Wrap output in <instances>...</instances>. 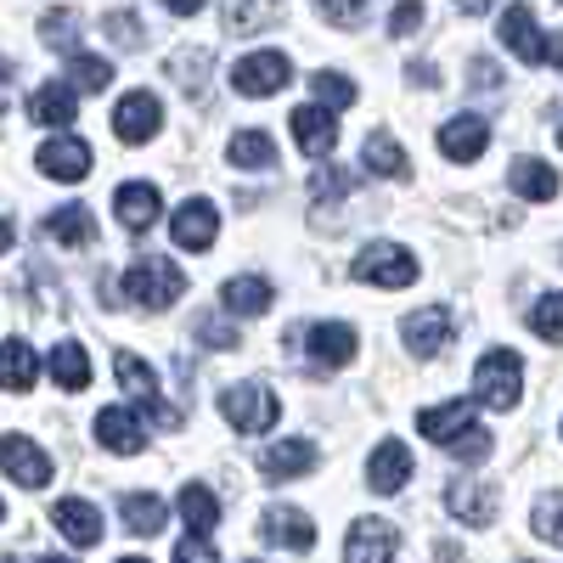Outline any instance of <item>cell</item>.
Masks as SVG:
<instances>
[{
	"mask_svg": "<svg viewBox=\"0 0 563 563\" xmlns=\"http://www.w3.org/2000/svg\"><path fill=\"white\" fill-rule=\"evenodd\" d=\"M422 29V0H395V12H389V34L395 40H406V34H417Z\"/></svg>",
	"mask_w": 563,
	"mask_h": 563,
	"instance_id": "b9f144b4",
	"label": "cell"
},
{
	"mask_svg": "<svg viewBox=\"0 0 563 563\" xmlns=\"http://www.w3.org/2000/svg\"><path fill=\"white\" fill-rule=\"evenodd\" d=\"M249 563H260V558H249Z\"/></svg>",
	"mask_w": 563,
	"mask_h": 563,
	"instance_id": "6f0895ef",
	"label": "cell"
},
{
	"mask_svg": "<svg viewBox=\"0 0 563 563\" xmlns=\"http://www.w3.org/2000/svg\"><path fill=\"white\" fill-rule=\"evenodd\" d=\"M158 130H164V102L153 97V90H130V97L113 108V135L124 141V147H147Z\"/></svg>",
	"mask_w": 563,
	"mask_h": 563,
	"instance_id": "52a82bcc",
	"label": "cell"
},
{
	"mask_svg": "<svg viewBox=\"0 0 563 563\" xmlns=\"http://www.w3.org/2000/svg\"><path fill=\"white\" fill-rule=\"evenodd\" d=\"M169 238H175L186 254L214 249V238H220V209H214L209 198H186V203L169 214Z\"/></svg>",
	"mask_w": 563,
	"mask_h": 563,
	"instance_id": "8fae6325",
	"label": "cell"
},
{
	"mask_svg": "<svg viewBox=\"0 0 563 563\" xmlns=\"http://www.w3.org/2000/svg\"><path fill=\"white\" fill-rule=\"evenodd\" d=\"M186 294V271L175 265V260H164V254H153V260H135L130 271H124V299L130 305H141V310H169L175 299Z\"/></svg>",
	"mask_w": 563,
	"mask_h": 563,
	"instance_id": "6da1fadb",
	"label": "cell"
},
{
	"mask_svg": "<svg viewBox=\"0 0 563 563\" xmlns=\"http://www.w3.org/2000/svg\"><path fill=\"white\" fill-rule=\"evenodd\" d=\"M558 147H563V124H558Z\"/></svg>",
	"mask_w": 563,
	"mask_h": 563,
	"instance_id": "11a10c76",
	"label": "cell"
},
{
	"mask_svg": "<svg viewBox=\"0 0 563 563\" xmlns=\"http://www.w3.org/2000/svg\"><path fill=\"white\" fill-rule=\"evenodd\" d=\"M175 512L192 525V536H214V525H220V501H214L209 485H186V490L175 496Z\"/></svg>",
	"mask_w": 563,
	"mask_h": 563,
	"instance_id": "836d02e7",
	"label": "cell"
},
{
	"mask_svg": "<svg viewBox=\"0 0 563 563\" xmlns=\"http://www.w3.org/2000/svg\"><path fill=\"white\" fill-rule=\"evenodd\" d=\"M501 45H507V52L519 57V63H547V40H541V29H536V12L525 7V0H519V7H507V12H501Z\"/></svg>",
	"mask_w": 563,
	"mask_h": 563,
	"instance_id": "7402d4cb",
	"label": "cell"
},
{
	"mask_svg": "<svg viewBox=\"0 0 563 563\" xmlns=\"http://www.w3.org/2000/svg\"><path fill=\"white\" fill-rule=\"evenodd\" d=\"M119 563H147V558H119Z\"/></svg>",
	"mask_w": 563,
	"mask_h": 563,
	"instance_id": "db71d44e",
	"label": "cell"
},
{
	"mask_svg": "<svg viewBox=\"0 0 563 563\" xmlns=\"http://www.w3.org/2000/svg\"><path fill=\"white\" fill-rule=\"evenodd\" d=\"M113 378H119V389L141 406V411H147L153 422H164V429H169V422H175V411L164 406V395H158V378H153V366L147 361H141V355H113Z\"/></svg>",
	"mask_w": 563,
	"mask_h": 563,
	"instance_id": "ba28073f",
	"label": "cell"
},
{
	"mask_svg": "<svg viewBox=\"0 0 563 563\" xmlns=\"http://www.w3.org/2000/svg\"><path fill=\"white\" fill-rule=\"evenodd\" d=\"M474 395L490 411H512V406H519V395H525V361H519V350H485L479 366H474Z\"/></svg>",
	"mask_w": 563,
	"mask_h": 563,
	"instance_id": "7a4b0ae2",
	"label": "cell"
},
{
	"mask_svg": "<svg viewBox=\"0 0 563 563\" xmlns=\"http://www.w3.org/2000/svg\"><path fill=\"white\" fill-rule=\"evenodd\" d=\"M530 530H536L541 541L563 547V496H547V501H536V519H530Z\"/></svg>",
	"mask_w": 563,
	"mask_h": 563,
	"instance_id": "ab89813d",
	"label": "cell"
},
{
	"mask_svg": "<svg viewBox=\"0 0 563 563\" xmlns=\"http://www.w3.org/2000/svg\"><path fill=\"white\" fill-rule=\"evenodd\" d=\"M485 147H490V124H485L479 113H462V119L440 124V153H445L451 164H474Z\"/></svg>",
	"mask_w": 563,
	"mask_h": 563,
	"instance_id": "44dd1931",
	"label": "cell"
},
{
	"mask_svg": "<svg viewBox=\"0 0 563 563\" xmlns=\"http://www.w3.org/2000/svg\"><path fill=\"white\" fill-rule=\"evenodd\" d=\"M361 158H366V169L372 175H384V180H406L411 175V158H406V147H400V141L395 135H366V147H361Z\"/></svg>",
	"mask_w": 563,
	"mask_h": 563,
	"instance_id": "1f68e13d",
	"label": "cell"
},
{
	"mask_svg": "<svg viewBox=\"0 0 563 563\" xmlns=\"http://www.w3.org/2000/svg\"><path fill=\"white\" fill-rule=\"evenodd\" d=\"M220 417H225L238 434H265L271 422L282 417V406H276V395H271L265 384H231V389L220 395Z\"/></svg>",
	"mask_w": 563,
	"mask_h": 563,
	"instance_id": "277c9868",
	"label": "cell"
},
{
	"mask_svg": "<svg viewBox=\"0 0 563 563\" xmlns=\"http://www.w3.org/2000/svg\"><path fill=\"white\" fill-rule=\"evenodd\" d=\"M7 249H12V225L0 220V260H7Z\"/></svg>",
	"mask_w": 563,
	"mask_h": 563,
	"instance_id": "816d5d0a",
	"label": "cell"
},
{
	"mask_svg": "<svg viewBox=\"0 0 563 563\" xmlns=\"http://www.w3.org/2000/svg\"><path fill=\"white\" fill-rule=\"evenodd\" d=\"M445 507H451L456 525L485 530V525L496 519V490H490L485 479H451V485H445Z\"/></svg>",
	"mask_w": 563,
	"mask_h": 563,
	"instance_id": "d6986e66",
	"label": "cell"
},
{
	"mask_svg": "<svg viewBox=\"0 0 563 563\" xmlns=\"http://www.w3.org/2000/svg\"><path fill=\"white\" fill-rule=\"evenodd\" d=\"M350 355H355V327H344V321L305 327V361L316 372H339V366H350Z\"/></svg>",
	"mask_w": 563,
	"mask_h": 563,
	"instance_id": "7c38bea8",
	"label": "cell"
},
{
	"mask_svg": "<svg viewBox=\"0 0 563 563\" xmlns=\"http://www.w3.org/2000/svg\"><path fill=\"white\" fill-rule=\"evenodd\" d=\"M451 339H456V321H451V310H440V305L406 316V327H400V344H406L417 361L445 355V350H451Z\"/></svg>",
	"mask_w": 563,
	"mask_h": 563,
	"instance_id": "30bf717a",
	"label": "cell"
},
{
	"mask_svg": "<svg viewBox=\"0 0 563 563\" xmlns=\"http://www.w3.org/2000/svg\"><path fill=\"white\" fill-rule=\"evenodd\" d=\"M113 214H119L124 231H135V238H141V231H153V220L164 214V192H158L153 180H124L119 192H113Z\"/></svg>",
	"mask_w": 563,
	"mask_h": 563,
	"instance_id": "9a60e30c",
	"label": "cell"
},
{
	"mask_svg": "<svg viewBox=\"0 0 563 563\" xmlns=\"http://www.w3.org/2000/svg\"><path fill=\"white\" fill-rule=\"evenodd\" d=\"M271 282L265 276H231L225 288H220V305L231 310V316H265L271 310Z\"/></svg>",
	"mask_w": 563,
	"mask_h": 563,
	"instance_id": "4dcf8cb0",
	"label": "cell"
},
{
	"mask_svg": "<svg viewBox=\"0 0 563 563\" xmlns=\"http://www.w3.org/2000/svg\"><path fill=\"white\" fill-rule=\"evenodd\" d=\"M40 231H45L57 249H90V243H97V214H90L85 203H63V209L45 214Z\"/></svg>",
	"mask_w": 563,
	"mask_h": 563,
	"instance_id": "603a6c76",
	"label": "cell"
},
{
	"mask_svg": "<svg viewBox=\"0 0 563 563\" xmlns=\"http://www.w3.org/2000/svg\"><path fill=\"white\" fill-rule=\"evenodd\" d=\"M225 158L238 169H276V141L265 130H238V135H231V147H225Z\"/></svg>",
	"mask_w": 563,
	"mask_h": 563,
	"instance_id": "e575fe53",
	"label": "cell"
},
{
	"mask_svg": "<svg viewBox=\"0 0 563 563\" xmlns=\"http://www.w3.org/2000/svg\"><path fill=\"white\" fill-rule=\"evenodd\" d=\"M198 339H203L209 350H238V333H231L225 321H214V316H198Z\"/></svg>",
	"mask_w": 563,
	"mask_h": 563,
	"instance_id": "7bdbcfd3",
	"label": "cell"
},
{
	"mask_svg": "<svg viewBox=\"0 0 563 563\" xmlns=\"http://www.w3.org/2000/svg\"><path fill=\"white\" fill-rule=\"evenodd\" d=\"M260 541L288 547V552H310L316 547V525L305 507H265L260 512Z\"/></svg>",
	"mask_w": 563,
	"mask_h": 563,
	"instance_id": "2e32d148",
	"label": "cell"
},
{
	"mask_svg": "<svg viewBox=\"0 0 563 563\" xmlns=\"http://www.w3.org/2000/svg\"><path fill=\"white\" fill-rule=\"evenodd\" d=\"M0 474L23 490H45L52 485V456H45L29 434H0Z\"/></svg>",
	"mask_w": 563,
	"mask_h": 563,
	"instance_id": "8992f818",
	"label": "cell"
},
{
	"mask_svg": "<svg viewBox=\"0 0 563 563\" xmlns=\"http://www.w3.org/2000/svg\"><path fill=\"white\" fill-rule=\"evenodd\" d=\"M350 282H366V288H411L417 282V260L400 243H366L350 265Z\"/></svg>",
	"mask_w": 563,
	"mask_h": 563,
	"instance_id": "3957f363",
	"label": "cell"
},
{
	"mask_svg": "<svg viewBox=\"0 0 563 563\" xmlns=\"http://www.w3.org/2000/svg\"><path fill=\"white\" fill-rule=\"evenodd\" d=\"M40 563H74V558H40Z\"/></svg>",
	"mask_w": 563,
	"mask_h": 563,
	"instance_id": "f5cc1de1",
	"label": "cell"
},
{
	"mask_svg": "<svg viewBox=\"0 0 563 563\" xmlns=\"http://www.w3.org/2000/svg\"><path fill=\"white\" fill-rule=\"evenodd\" d=\"M310 97H316L321 108L344 113V108L355 102V79H344V74H333V68H321V74H310Z\"/></svg>",
	"mask_w": 563,
	"mask_h": 563,
	"instance_id": "74e56055",
	"label": "cell"
},
{
	"mask_svg": "<svg viewBox=\"0 0 563 563\" xmlns=\"http://www.w3.org/2000/svg\"><path fill=\"white\" fill-rule=\"evenodd\" d=\"M68 85L79 90V97H97V90L113 85V63L90 57V52H68Z\"/></svg>",
	"mask_w": 563,
	"mask_h": 563,
	"instance_id": "d590c367",
	"label": "cell"
},
{
	"mask_svg": "<svg viewBox=\"0 0 563 563\" xmlns=\"http://www.w3.org/2000/svg\"><path fill=\"white\" fill-rule=\"evenodd\" d=\"M164 7H169L175 18H192V12H203V0H164Z\"/></svg>",
	"mask_w": 563,
	"mask_h": 563,
	"instance_id": "7dc6e473",
	"label": "cell"
},
{
	"mask_svg": "<svg viewBox=\"0 0 563 563\" xmlns=\"http://www.w3.org/2000/svg\"><path fill=\"white\" fill-rule=\"evenodd\" d=\"M395 547H400L395 525L366 512V519H355L350 536H344V563H395Z\"/></svg>",
	"mask_w": 563,
	"mask_h": 563,
	"instance_id": "5bb4252c",
	"label": "cell"
},
{
	"mask_svg": "<svg viewBox=\"0 0 563 563\" xmlns=\"http://www.w3.org/2000/svg\"><path fill=\"white\" fill-rule=\"evenodd\" d=\"M310 192H316V203H339V198L355 192V175H350V169H321V175L310 180Z\"/></svg>",
	"mask_w": 563,
	"mask_h": 563,
	"instance_id": "60d3db41",
	"label": "cell"
},
{
	"mask_svg": "<svg viewBox=\"0 0 563 563\" xmlns=\"http://www.w3.org/2000/svg\"><path fill=\"white\" fill-rule=\"evenodd\" d=\"M108 34L119 40V45H141V23L124 12V18H108Z\"/></svg>",
	"mask_w": 563,
	"mask_h": 563,
	"instance_id": "bcb514c9",
	"label": "cell"
},
{
	"mask_svg": "<svg viewBox=\"0 0 563 563\" xmlns=\"http://www.w3.org/2000/svg\"><path fill=\"white\" fill-rule=\"evenodd\" d=\"M366 485L378 490V496L406 490L411 485V445L406 440H384L378 451H372V462H366Z\"/></svg>",
	"mask_w": 563,
	"mask_h": 563,
	"instance_id": "ffe728a7",
	"label": "cell"
},
{
	"mask_svg": "<svg viewBox=\"0 0 563 563\" xmlns=\"http://www.w3.org/2000/svg\"><path fill=\"white\" fill-rule=\"evenodd\" d=\"M175 563H220V552L209 547V536H186L175 547Z\"/></svg>",
	"mask_w": 563,
	"mask_h": 563,
	"instance_id": "ee69618b",
	"label": "cell"
},
{
	"mask_svg": "<svg viewBox=\"0 0 563 563\" xmlns=\"http://www.w3.org/2000/svg\"><path fill=\"white\" fill-rule=\"evenodd\" d=\"M220 12L225 34H260L282 23V0H220Z\"/></svg>",
	"mask_w": 563,
	"mask_h": 563,
	"instance_id": "f1b7e54d",
	"label": "cell"
},
{
	"mask_svg": "<svg viewBox=\"0 0 563 563\" xmlns=\"http://www.w3.org/2000/svg\"><path fill=\"white\" fill-rule=\"evenodd\" d=\"M507 186H512L525 203H552V198H558V169L541 164V158H512Z\"/></svg>",
	"mask_w": 563,
	"mask_h": 563,
	"instance_id": "83f0119b",
	"label": "cell"
},
{
	"mask_svg": "<svg viewBox=\"0 0 563 563\" xmlns=\"http://www.w3.org/2000/svg\"><path fill=\"white\" fill-rule=\"evenodd\" d=\"M7 85H12V63L0 57V113H7Z\"/></svg>",
	"mask_w": 563,
	"mask_h": 563,
	"instance_id": "681fc988",
	"label": "cell"
},
{
	"mask_svg": "<svg viewBox=\"0 0 563 563\" xmlns=\"http://www.w3.org/2000/svg\"><path fill=\"white\" fill-rule=\"evenodd\" d=\"M90 147H85V135H52L45 147L34 153V169L45 175V180H63V186H79L85 175H90Z\"/></svg>",
	"mask_w": 563,
	"mask_h": 563,
	"instance_id": "9c48e42d",
	"label": "cell"
},
{
	"mask_svg": "<svg viewBox=\"0 0 563 563\" xmlns=\"http://www.w3.org/2000/svg\"><path fill=\"white\" fill-rule=\"evenodd\" d=\"M316 7L327 12V18H333V23H361V12H366V0H316Z\"/></svg>",
	"mask_w": 563,
	"mask_h": 563,
	"instance_id": "f6af8a7d",
	"label": "cell"
},
{
	"mask_svg": "<svg viewBox=\"0 0 563 563\" xmlns=\"http://www.w3.org/2000/svg\"><path fill=\"white\" fill-rule=\"evenodd\" d=\"M79 90L68 85V79H52V85H40L34 97H29V119L34 124H74L79 119Z\"/></svg>",
	"mask_w": 563,
	"mask_h": 563,
	"instance_id": "d4e9b609",
	"label": "cell"
},
{
	"mask_svg": "<svg viewBox=\"0 0 563 563\" xmlns=\"http://www.w3.org/2000/svg\"><path fill=\"white\" fill-rule=\"evenodd\" d=\"M40 384V355L29 339H7L0 344V389L7 395H29Z\"/></svg>",
	"mask_w": 563,
	"mask_h": 563,
	"instance_id": "484cf974",
	"label": "cell"
},
{
	"mask_svg": "<svg viewBox=\"0 0 563 563\" xmlns=\"http://www.w3.org/2000/svg\"><path fill=\"white\" fill-rule=\"evenodd\" d=\"M52 378H57V389H68V395H79V389H90V350L79 344V339H63L57 350H52Z\"/></svg>",
	"mask_w": 563,
	"mask_h": 563,
	"instance_id": "f546056e",
	"label": "cell"
},
{
	"mask_svg": "<svg viewBox=\"0 0 563 563\" xmlns=\"http://www.w3.org/2000/svg\"><path fill=\"white\" fill-rule=\"evenodd\" d=\"M40 40L45 45H52V52H79V12L74 7H52V12H45L40 18Z\"/></svg>",
	"mask_w": 563,
	"mask_h": 563,
	"instance_id": "8d00e7d4",
	"label": "cell"
},
{
	"mask_svg": "<svg viewBox=\"0 0 563 563\" xmlns=\"http://www.w3.org/2000/svg\"><path fill=\"white\" fill-rule=\"evenodd\" d=\"M467 429H479V400H445V406H429L417 417V434L434 440V445H456Z\"/></svg>",
	"mask_w": 563,
	"mask_h": 563,
	"instance_id": "4fadbf2b",
	"label": "cell"
},
{
	"mask_svg": "<svg viewBox=\"0 0 563 563\" xmlns=\"http://www.w3.org/2000/svg\"><path fill=\"white\" fill-rule=\"evenodd\" d=\"M547 63H552V68H563V34H552V40H547Z\"/></svg>",
	"mask_w": 563,
	"mask_h": 563,
	"instance_id": "c3c4849f",
	"label": "cell"
},
{
	"mask_svg": "<svg viewBox=\"0 0 563 563\" xmlns=\"http://www.w3.org/2000/svg\"><path fill=\"white\" fill-rule=\"evenodd\" d=\"M0 519H7V501H0Z\"/></svg>",
	"mask_w": 563,
	"mask_h": 563,
	"instance_id": "9f6ffc18",
	"label": "cell"
},
{
	"mask_svg": "<svg viewBox=\"0 0 563 563\" xmlns=\"http://www.w3.org/2000/svg\"><path fill=\"white\" fill-rule=\"evenodd\" d=\"M97 440H102V451H113V456L147 451V429H141V417H135L130 406H102V411H97Z\"/></svg>",
	"mask_w": 563,
	"mask_h": 563,
	"instance_id": "ac0fdd59",
	"label": "cell"
},
{
	"mask_svg": "<svg viewBox=\"0 0 563 563\" xmlns=\"http://www.w3.org/2000/svg\"><path fill=\"white\" fill-rule=\"evenodd\" d=\"M456 7H462V12H490L496 0H456Z\"/></svg>",
	"mask_w": 563,
	"mask_h": 563,
	"instance_id": "f907efd6",
	"label": "cell"
},
{
	"mask_svg": "<svg viewBox=\"0 0 563 563\" xmlns=\"http://www.w3.org/2000/svg\"><path fill=\"white\" fill-rule=\"evenodd\" d=\"M52 525H57L74 547H97V541H102V512L90 507V501H79V496H63V501L52 507Z\"/></svg>",
	"mask_w": 563,
	"mask_h": 563,
	"instance_id": "4316f807",
	"label": "cell"
},
{
	"mask_svg": "<svg viewBox=\"0 0 563 563\" xmlns=\"http://www.w3.org/2000/svg\"><path fill=\"white\" fill-rule=\"evenodd\" d=\"M288 79H294L288 52H249L231 68V90H238V97H276Z\"/></svg>",
	"mask_w": 563,
	"mask_h": 563,
	"instance_id": "5b68a950",
	"label": "cell"
},
{
	"mask_svg": "<svg viewBox=\"0 0 563 563\" xmlns=\"http://www.w3.org/2000/svg\"><path fill=\"white\" fill-rule=\"evenodd\" d=\"M119 519H124L130 536H158V530L169 525V507H164L158 496H147V490H135V496L119 501Z\"/></svg>",
	"mask_w": 563,
	"mask_h": 563,
	"instance_id": "d6a6232c",
	"label": "cell"
},
{
	"mask_svg": "<svg viewBox=\"0 0 563 563\" xmlns=\"http://www.w3.org/2000/svg\"><path fill=\"white\" fill-rule=\"evenodd\" d=\"M310 467H316V445H310V440H282V445H271V451L260 456V479L288 485V479H305Z\"/></svg>",
	"mask_w": 563,
	"mask_h": 563,
	"instance_id": "cb8c5ba5",
	"label": "cell"
},
{
	"mask_svg": "<svg viewBox=\"0 0 563 563\" xmlns=\"http://www.w3.org/2000/svg\"><path fill=\"white\" fill-rule=\"evenodd\" d=\"M530 327H536V339L563 344V294H547V299L530 310Z\"/></svg>",
	"mask_w": 563,
	"mask_h": 563,
	"instance_id": "f35d334b",
	"label": "cell"
},
{
	"mask_svg": "<svg viewBox=\"0 0 563 563\" xmlns=\"http://www.w3.org/2000/svg\"><path fill=\"white\" fill-rule=\"evenodd\" d=\"M294 141H299V153H310V158H327L339 147V113L333 108H321V102H305V108H294Z\"/></svg>",
	"mask_w": 563,
	"mask_h": 563,
	"instance_id": "e0dca14e",
	"label": "cell"
}]
</instances>
